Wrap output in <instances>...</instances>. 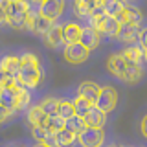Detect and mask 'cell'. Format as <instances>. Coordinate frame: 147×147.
Segmentation results:
<instances>
[{
    "instance_id": "cell-1",
    "label": "cell",
    "mask_w": 147,
    "mask_h": 147,
    "mask_svg": "<svg viewBox=\"0 0 147 147\" xmlns=\"http://www.w3.org/2000/svg\"><path fill=\"white\" fill-rule=\"evenodd\" d=\"M0 7L4 13V22H7L15 30H28V18H30L28 0H2Z\"/></svg>"
},
{
    "instance_id": "cell-2",
    "label": "cell",
    "mask_w": 147,
    "mask_h": 147,
    "mask_svg": "<svg viewBox=\"0 0 147 147\" xmlns=\"http://www.w3.org/2000/svg\"><path fill=\"white\" fill-rule=\"evenodd\" d=\"M18 79L22 85L28 88H33L40 83V68H39V59L33 53H24L20 57V72H18Z\"/></svg>"
},
{
    "instance_id": "cell-3",
    "label": "cell",
    "mask_w": 147,
    "mask_h": 147,
    "mask_svg": "<svg viewBox=\"0 0 147 147\" xmlns=\"http://www.w3.org/2000/svg\"><path fill=\"white\" fill-rule=\"evenodd\" d=\"M90 18H92V26L96 30H99L103 35L118 37L119 30H121V22H119L118 17H110L107 13H101V15H94Z\"/></svg>"
},
{
    "instance_id": "cell-4",
    "label": "cell",
    "mask_w": 147,
    "mask_h": 147,
    "mask_svg": "<svg viewBox=\"0 0 147 147\" xmlns=\"http://www.w3.org/2000/svg\"><path fill=\"white\" fill-rule=\"evenodd\" d=\"M103 2H105V0H76V4H74V11H76V15L79 18L101 15V13H105Z\"/></svg>"
},
{
    "instance_id": "cell-5",
    "label": "cell",
    "mask_w": 147,
    "mask_h": 147,
    "mask_svg": "<svg viewBox=\"0 0 147 147\" xmlns=\"http://www.w3.org/2000/svg\"><path fill=\"white\" fill-rule=\"evenodd\" d=\"M103 140H105V132H103V129H98V127L86 125L85 131L77 134V142L83 147H101Z\"/></svg>"
},
{
    "instance_id": "cell-6",
    "label": "cell",
    "mask_w": 147,
    "mask_h": 147,
    "mask_svg": "<svg viewBox=\"0 0 147 147\" xmlns=\"http://www.w3.org/2000/svg\"><path fill=\"white\" fill-rule=\"evenodd\" d=\"M118 105V92L112 86H103L98 96V101H96V107L101 109L103 112H112Z\"/></svg>"
},
{
    "instance_id": "cell-7",
    "label": "cell",
    "mask_w": 147,
    "mask_h": 147,
    "mask_svg": "<svg viewBox=\"0 0 147 147\" xmlns=\"http://www.w3.org/2000/svg\"><path fill=\"white\" fill-rule=\"evenodd\" d=\"M90 50L86 48L83 42H74V44H66L64 48V59L70 64H81L88 59Z\"/></svg>"
},
{
    "instance_id": "cell-8",
    "label": "cell",
    "mask_w": 147,
    "mask_h": 147,
    "mask_svg": "<svg viewBox=\"0 0 147 147\" xmlns=\"http://www.w3.org/2000/svg\"><path fill=\"white\" fill-rule=\"evenodd\" d=\"M52 20L48 17H44L40 11L37 13H30V18H28V30H31L37 35H46L48 30L52 28Z\"/></svg>"
},
{
    "instance_id": "cell-9",
    "label": "cell",
    "mask_w": 147,
    "mask_h": 147,
    "mask_svg": "<svg viewBox=\"0 0 147 147\" xmlns=\"http://www.w3.org/2000/svg\"><path fill=\"white\" fill-rule=\"evenodd\" d=\"M127 64H129V61L123 57V53H114V55H110L107 59V70L112 74V76L123 79L125 70H127Z\"/></svg>"
},
{
    "instance_id": "cell-10",
    "label": "cell",
    "mask_w": 147,
    "mask_h": 147,
    "mask_svg": "<svg viewBox=\"0 0 147 147\" xmlns=\"http://www.w3.org/2000/svg\"><path fill=\"white\" fill-rule=\"evenodd\" d=\"M40 13L44 17H48L50 20H55L57 17L63 15L64 11V0H46V2L40 4Z\"/></svg>"
},
{
    "instance_id": "cell-11",
    "label": "cell",
    "mask_w": 147,
    "mask_h": 147,
    "mask_svg": "<svg viewBox=\"0 0 147 147\" xmlns=\"http://www.w3.org/2000/svg\"><path fill=\"white\" fill-rule=\"evenodd\" d=\"M101 35H103V33H101L99 30H96L94 26H86V28H83V33H81V40H79V42H83L92 52L94 48H98V46H99Z\"/></svg>"
},
{
    "instance_id": "cell-12",
    "label": "cell",
    "mask_w": 147,
    "mask_h": 147,
    "mask_svg": "<svg viewBox=\"0 0 147 147\" xmlns=\"http://www.w3.org/2000/svg\"><path fill=\"white\" fill-rule=\"evenodd\" d=\"M99 92H101V86L98 85V83H94V81H83L79 85V88H77V94H79L81 98L88 99L92 105H96Z\"/></svg>"
},
{
    "instance_id": "cell-13",
    "label": "cell",
    "mask_w": 147,
    "mask_h": 147,
    "mask_svg": "<svg viewBox=\"0 0 147 147\" xmlns=\"http://www.w3.org/2000/svg\"><path fill=\"white\" fill-rule=\"evenodd\" d=\"M76 140H77V132H74L66 127L61 129V131H55L52 136V144L55 147H70Z\"/></svg>"
},
{
    "instance_id": "cell-14",
    "label": "cell",
    "mask_w": 147,
    "mask_h": 147,
    "mask_svg": "<svg viewBox=\"0 0 147 147\" xmlns=\"http://www.w3.org/2000/svg\"><path fill=\"white\" fill-rule=\"evenodd\" d=\"M140 33H142L140 26H136V24H121L118 39L123 40V42H127V44H134L136 40H140Z\"/></svg>"
},
{
    "instance_id": "cell-15",
    "label": "cell",
    "mask_w": 147,
    "mask_h": 147,
    "mask_svg": "<svg viewBox=\"0 0 147 147\" xmlns=\"http://www.w3.org/2000/svg\"><path fill=\"white\" fill-rule=\"evenodd\" d=\"M85 121H86V125H88V127L103 129L105 123H107V112H103L101 109H98V107L94 105V107L88 110V114L85 116Z\"/></svg>"
},
{
    "instance_id": "cell-16",
    "label": "cell",
    "mask_w": 147,
    "mask_h": 147,
    "mask_svg": "<svg viewBox=\"0 0 147 147\" xmlns=\"http://www.w3.org/2000/svg\"><path fill=\"white\" fill-rule=\"evenodd\" d=\"M44 40L50 48H57L59 44L64 42V26H57L53 24L52 28L48 30V33L44 35Z\"/></svg>"
},
{
    "instance_id": "cell-17",
    "label": "cell",
    "mask_w": 147,
    "mask_h": 147,
    "mask_svg": "<svg viewBox=\"0 0 147 147\" xmlns=\"http://www.w3.org/2000/svg\"><path fill=\"white\" fill-rule=\"evenodd\" d=\"M123 57L127 59L129 63H136L140 64L142 61H145V48L142 44H129L125 50H123Z\"/></svg>"
},
{
    "instance_id": "cell-18",
    "label": "cell",
    "mask_w": 147,
    "mask_h": 147,
    "mask_svg": "<svg viewBox=\"0 0 147 147\" xmlns=\"http://www.w3.org/2000/svg\"><path fill=\"white\" fill-rule=\"evenodd\" d=\"M0 70H2V74L18 77V72H20V57H15V55H6V57L2 59Z\"/></svg>"
},
{
    "instance_id": "cell-19",
    "label": "cell",
    "mask_w": 147,
    "mask_h": 147,
    "mask_svg": "<svg viewBox=\"0 0 147 147\" xmlns=\"http://www.w3.org/2000/svg\"><path fill=\"white\" fill-rule=\"evenodd\" d=\"M15 98H17V83L15 85H0V103H2V107L15 109Z\"/></svg>"
},
{
    "instance_id": "cell-20",
    "label": "cell",
    "mask_w": 147,
    "mask_h": 147,
    "mask_svg": "<svg viewBox=\"0 0 147 147\" xmlns=\"http://www.w3.org/2000/svg\"><path fill=\"white\" fill-rule=\"evenodd\" d=\"M30 99H31V94L28 90L26 85H22L20 79L17 77V98H15V109L17 110H22L30 105Z\"/></svg>"
},
{
    "instance_id": "cell-21",
    "label": "cell",
    "mask_w": 147,
    "mask_h": 147,
    "mask_svg": "<svg viewBox=\"0 0 147 147\" xmlns=\"http://www.w3.org/2000/svg\"><path fill=\"white\" fill-rule=\"evenodd\" d=\"M81 33H83V28L76 22H68L64 24V42L66 44H74V42H79L81 40Z\"/></svg>"
},
{
    "instance_id": "cell-22",
    "label": "cell",
    "mask_w": 147,
    "mask_h": 147,
    "mask_svg": "<svg viewBox=\"0 0 147 147\" xmlns=\"http://www.w3.org/2000/svg\"><path fill=\"white\" fill-rule=\"evenodd\" d=\"M118 18H119L121 24H136V26H140V22H142V11L138 7H125V9H123V13Z\"/></svg>"
},
{
    "instance_id": "cell-23",
    "label": "cell",
    "mask_w": 147,
    "mask_h": 147,
    "mask_svg": "<svg viewBox=\"0 0 147 147\" xmlns=\"http://www.w3.org/2000/svg\"><path fill=\"white\" fill-rule=\"evenodd\" d=\"M48 118H50V116L42 110V107H40V105L31 107L30 112H28V121L31 123V127H35V125H46Z\"/></svg>"
},
{
    "instance_id": "cell-24",
    "label": "cell",
    "mask_w": 147,
    "mask_h": 147,
    "mask_svg": "<svg viewBox=\"0 0 147 147\" xmlns=\"http://www.w3.org/2000/svg\"><path fill=\"white\" fill-rule=\"evenodd\" d=\"M103 9L110 17H119L123 13V9H125V2L123 0H105Z\"/></svg>"
},
{
    "instance_id": "cell-25",
    "label": "cell",
    "mask_w": 147,
    "mask_h": 147,
    "mask_svg": "<svg viewBox=\"0 0 147 147\" xmlns=\"http://www.w3.org/2000/svg\"><path fill=\"white\" fill-rule=\"evenodd\" d=\"M140 77H142V66H140V64H136V63H129L127 64V70H125V76H123L121 81H125V83H136V81H140Z\"/></svg>"
},
{
    "instance_id": "cell-26",
    "label": "cell",
    "mask_w": 147,
    "mask_h": 147,
    "mask_svg": "<svg viewBox=\"0 0 147 147\" xmlns=\"http://www.w3.org/2000/svg\"><path fill=\"white\" fill-rule=\"evenodd\" d=\"M66 129H70V131L74 132H83L86 129V121H85V118L83 116H77V114H74L72 118H68L66 119Z\"/></svg>"
},
{
    "instance_id": "cell-27",
    "label": "cell",
    "mask_w": 147,
    "mask_h": 147,
    "mask_svg": "<svg viewBox=\"0 0 147 147\" xmlns=\"http://www.w3.org/2000/svg\"><path fill=\"white\" fill-rule=\"evenodd\" d=\"M40 107L48 116H55L59 114V109H61V101L55 99V98H46L44 101H40Z\"/></svg>"
},
{
    "instance_id": "cell-28",
    "label": "cell",
    "mask_w": 147,
    "mask_h": 147,
    "mask_svg": "<svg viewBox=\"0 0 147 147\" xmlns=\"http://www.w3.org/2000/svg\"><path fill=\"white\" fill-rule=\"evenodd\" d=\"M74 107H76V114H77V116H83V118H85L86 114H88V110L94 107V105H92L88 99H85V98H81V96H77V98L74 99Z\"/></svg>"
},
{
    "instance_id": "cell-29",
    "label": "cell",
    "mask_w": 147,
    "mask_h": 147,
    "mask_svg": "<svg viewBox=\"0 0 147 147\" xmlns=\"http://www.w3.org/2000/svg\"><path fill=\"white\" fill-rule=\"evenodd\" d=\"M53 132L48 129V125H35L33 127V138L37 142H50Z\"/></svg>"
},
{
    "instance_id": "cell-30",
    "label": "cell",
    "mask_w": 147,
    "mask_h": 147,
    "mask_svg": "<svg viewBox=\"0 0 147 147\" xmlns=\"http://www.w3.org/2000/svg\"><path fill=\"white\" fill-rule=\"evenodd\" d=\"M46 125H48V129H50L52 132L61 131V129L66 127V118H63L61 114H55V116H50V118H48Z\"/></svg>"
},
{
    "instance_id": "cell-31",
    "label": "cell",
    "mask_w": 147,
    "mask_h": 147,
    "mask_svg": "<svg viewBox=\"0 0 147 147\" xmlns=\"http://www.w3.org/2000/svg\"><path fill=\"white\" fill-rule=\"evenodd\" d=\"M59 114H61L63 118H72L74 114H76V107H74V101H66L63 99L61 101V109H59Z\"/></svg>"
},
{
    "instance_id": "cell-32",
    "label": "cell",
    "mask_w": 147,
    "mask_h": 147,
    "mask_svg": "<svg viewBox=\"0 0 147 147\" xmlns=\"http://www.w3.org/2000/svg\"><path fill=\"white\" fill-rule=\"evenodd\" d=\"M15 110H17V109H13V107H2V114H0V119H2V121H6V119L11 116V114H15Z\"/></svg>"
},
{
    "instance_id": "cell-33",
    "label": "cell",
    "mask_w": 147,
    "mask_h": 147,
    "mask_svg": "<svg viewBox=\"0 0 147 147\" xmlns=\"http://www.w3.org/2000/svg\"><path fill=\"white\" fill-rule=\"evenodd\" d=\"M140 44L144 46V48H147V28L142 30V33H140Z\"/></svg>"
},
{
    "instance_id": "cell-34",
    "label": "cell",
    "mask_w": 147,
    "mask_h": 147,
    "mask_svg": "<svg viewBox=\"0 0 147 147\" xmlns=\"http://www.w3.org/2000/svg\"><path fill=\"white\" fill-rule=\"evenodd\" d=\"M142 134L147 138V114L144 116V119H142Z\"/></svg>"
},
{
    "instance_id": "cell-35",
    "label": "cell",
    "mask_w": 147,
    "mask_h": 147,
    "mask_svg": "<svg viewBox=\"0 0 147 147\" xmlns=\"http://www.w3.org/2000/svg\"><path fill=\"white\" fill-rule=\"evenodd\" d=\"M35 147H55L53 144H50V142H39Z\"/></svg>"
},
{
    "instance_id": "cell-36",
    "label": "cell",
    "mask_w": 147,
    "mask_h": 147,
    "mask_svg": "<svg viewBox=\"0 0 147 147\" xmlns=\"http://www.w3.org/2000/svg\"><path fill=\"white\" fill-rule=\"evenodd\" d=\"M33 2H37V4H42V2H46V0H33Z\"/></svg>"
},
{
    "instance_id": "cell-37",
    "label": "cell",
    "mask_w": 147,
    "mask_h": 147,
    "mask_svg": "<svg viewBox=\"0 0 147 147\" xmlns=\"http://www.w3.org/2000/svg\"><path fill=\"white\" fill-rule=\"evenodd\" d=\"M145 61H147V48H145Z\"/></svg>"
},
{
    "instance_id": "cell-38",
    "label": "cell",
    "mask_w": 147,
    "mask_h": 147,
    "mask_svg": "<svg viewBox=\"0 0 147 147\" xmlns=\"http://www.w3.org/2000/svg\"><path fill=\"white\" fill-rule=\"evenodd\" d=\"M123 2H129V0H123Z\"/></svg>"
}]
</instances>
